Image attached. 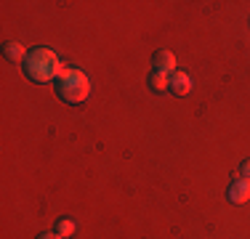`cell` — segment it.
<instances>
[{"label": "cell", "instance_id": "cell-3", "mask_svg": "<svg viewBox=\"0 0 250 239\" xmlns=\"http://www.w3.org/2000/svg\"><path fill=\"white\" fill-rule=\"evenodd\" d=\"M226 199L231 205H245V202H250V181L248 178H234L229 183V189H226Z\"/></svg>", "mask_w": 250, "mask_h": 239}, {"label": "cell", "instance_id": "cell-8", "mask_svg": "<svg viewBox=\"0 0 250 239\" xmlns=\"http://www.w3.org/2000/svg\"><path fill=\"white\" fill-rule=\"evenodd\" d=\"M56 234L64 237V239L72 237V234H75V223H72L69 218H59V220H56Z\"/></svg>", "mask_w": 250, "mask_h": 239}, {"label": "cell", "instance_id": "cell-7", "mask_svg": "<svg viewBox=\"0 0 250 239\" xmlns=\"http://www.w3.org/2000/svg\"><path fill=\"white\" fill-rule=\"evenodd\" d=\"M146 82H149V88H152L154 93H165V91H170V77H168V75H163V72H149Z\"/></svg>", "mask_w": 250, "mask_h": 239}, {"label": "cell", "instance_id": "cell-5", "mask_svg": "<svg viewBox=\"0 0 250 239\" xmlns=\"http://www.w3.org/2000/svg\"><path fill=\"white\" fill-rule=\"evenodd\" d=\"M170 93L173 96H189L192 93V77L187 75V72H173L170 75Z\"/></svg>", "mask_w": 250, "mask_h": 239}, {"label": "cell", "instance_id": "cell-6", "mask_svg": "<svg viewBox=\"0 0 250 239\" xmlns=\"http://www.w3.org/2000/svg\"><path fill=\"white\" fill-rule=\"evenodd\" d=\"M3 53H5V59H8V61H14V64H24V59H27V53H29V51H24V45L16 43V40H8V43L3 45Z\"/></svg>", "mask_w": 250, "mask_h": 239}, {"label": "cell", "instance_id": "cell-1", "mask_svg": "<svg viewBox=\"0 0 250 239\" xmlns=\"http://www.w3.org/2000/svg\"><path fill=\"white\" fill-rule=\"evenodd\" d=\"M21 67H24V75L32 82H51L62 75L64 64H62V59H59L56 51L40 45V48H32V51L27 53Z\"/></svg>", "mask_w": 250, "mask_h": 239}, {"label": "cell", "instance_id": "cell-9", "mask_svg": "<svg viewBox=\"0 0 250 239\" xmlns=\"http://www.w3.org/2000/svg\"><path fill=\"white\" fill-rule=\"evenodd\" d=\"M240 176H242V178H248V181H250V157H248V159H242V162H240Z\"/></svg>", "mask_w": 250, "mask_h": 239}, {"label": "cell", "instance_id": "cell-2", "mask_svg": "<svg viewBox=\"0 0 250 239\" xmlns=\"http://www.w3.org/2000/svg\"><path fill=\"white\" fill-rule=\"evenodd\" d=\"M56 93L67 104H83L91 96V80L80 67H64L56 77Z\"/></svg>", "mask_w": 250, "mask_h": 239}, {"label": "cell", "instance_id": "cell-10", "mask_svg": "<svg viewBox=\"0 0 250 239\" xmlns=\"http://www.w3.org/2000/svg\"><path fill=\"white\" fill-rule=\"evenodd\" d=\"M38 239H64V237H59L56 231H48V234H40Z\"/></svg>", "mask_w": 250, "mask_h": 239}, {"label": "cell", "instance_id": "cell-4", "mask_svg": "<svg viewBox=\"0 0 250 239\" xmlns=\"http://www.w3.org/2000/svg\"><path fill=\"white\" fill-rule=\"evenodd\" d=\"M152 67H154V72H163V75L170 77V75L176 72V56H173V51H168V48H160V51H154Z\"/></svg>", "mask_w": 250, "mask_h": 239}]
</instances>
